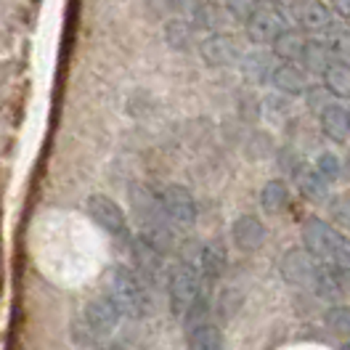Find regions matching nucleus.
<instances>
[{
  "label": "nucleus",
  "mask_w": 350,
  "mask_h": 350,
  "mask_svg": "<svg viewBox=\"0 0 350 350\" xmlns=\"http://www.w3.org/2000/svg\"><path fill=\"white\" fill-rule=\"evenodd\" d=\"M282 276H284L286 284L300 286V289H308L324 300H337L345 289L340 284V276L332 265H324L321 260H316L308 250H300V247H292L286 250L284 258H282Z\"/></svg>",
  "instance_id": "nucleus-1"
},
{
  "label": "nucleus",
  "mask_w": 350,
  "mask_h": 350,
  "mask_svg": "<svg viewBox=\"0 0 350 350\" xmlns=\"http://www.w3.org/2000/svg\"><path fill=\"white\" fill-rule=\"evenodd\" d=\"M104 295L128 319H144L152 310L144 282L138 279L135 271L125 268V265H111L104 273Z\"/></svg>",
  "instance_id": "nucleus-2"
},
{
  "label": "nucleus",
  "mask_w": 350,
  "mask_h": 350,
  "mask_svg": "<svg viewBox=\"0 0 350 350\" xmlns=\"http://www.w3.org/2000/svg\"><path fill=\"white\" fill-rule=\"evenodd\" d=\"M303 244L306 250L332 268H350V239L340 234L334 226L321 218H308L303 223Z\"/></svg>",
  "instance_id": "nucleus-3"
},
{
  "label": "nucleus",
  "mask_w": 350,
  "mask_h": 350,
  "mask_svg": "<svg viewBox=\"0 0 350 350\" xmlns=\"http://www.w3.org/2000/svg\"><path fill=\"white\" fill-rule=\"evenodd\" d=\"M122 319V313L114 308L107 295H98L93 297L85 306V310L75 319V327H72V334H75V342L83 348H96L101 345L104 340H109V334L117 329Z\"/></svg>",
  "instance_id": "nucleus-4"
},
{
  "label": "nucleus",
  "mask_w": 350,
  "mask_h": 350,
  "mask_svg": "<svg viewBox=\"0 0 350 350\" xmlns=\"http://www.w3.org/2000/svg\"><path fill=\"white\" fill-rule=\"evenodd\" d=\"M199 297H202V273L197 265L189 260L173 265L167 279V300H170L173 316L183 319Z\"/></svg>",
  "instance_id": "nucleus-5"
},
{
  "label": "nucleus",
  "mask_w": 350,
  "mask_h": 350,
  "mask_svg": "<svg viewBox=\"0 0 350 350\" xmlns=\"http://www.w3.org/2000/svg\"><path fill=\"white\" fill-rule=\"evenodd\" d=\"M131 252H133V262H135V273L141 282L152 286H167V265H165V252L154 244L152 239H146L144 234L135 237L131 244Z\"/></svg>",
  "instance_id": "nucleus-6"
},
{
  "label": "nucleus",
  "mask_w": 350,
  "mask_h": 350,
  "mask_svg": "<svg viewBox=\"0 0 350 350\" xmlns=\"http://www.w3.org/2000/svg\"><path fill=\"white\" fill-rule=\"evenodd\" d=\"M284 29H289L284 14L273 3H258V8L244 19V32L255 45L273 43Z\"/></svg>",
  "instance_id": "nucleus-7"
},
{
  "label": "nucleus",
  "mask_w": 350,
  "mask_h": 350,
  "mask_svg": "<svg viewBox=\"0 0 350 350\" xmlns=\"http://www.w3.org/2000/svg\"><path fill=\"white\" fill-rule=\"evenodd\" d=\"M159 202H162V210L175 228H191L197 223V202L186 186H180V183L165 186L159 191Z\"/></svg>",
  "instance_id": "nucleus-8"
},
{
  "label": "nucleus",
  "mask_w": 350,
  "mask_h": 350,
  "mask_svg": "<svg viewBox=\"0 0 350 350\" xmlns=\"http://www.w3.org/2000/svg\"><path fill=\"white\" fill-rule=\"evenodd\" d=\"M88 213H90V218L96 220L107 234H111V237H125L128 220H125L122 207L111 197H107V194H90L88 197Z\"/></svg>",
  "instance_id": "nucleus-9"
},
{
  "label": "nucleus",
  "mask_w": 350,
  "mask_h": 350,
  "mask_svg": "<svg viewBox=\"0 0 350 350\" xmlns=\"http://www.w3.org/2000/svg\"><path fill=\"white\" fill-rule=\"evenodd\" d=\"M199 53L202 59L210 66H231L241 62V48L237 43L234 35L228 32H215V35H207L202 45H199Z\"/></svg>",
  "instance_id": "nucleus-10"
},
{
  "label": "nucleus",
  "mask_w": 350,
  "mask_h": 350,
  "mask_svg": "<svg viewBox=\"0 0 350 350\" xmlns=\"http://www.w3.org/2000/svg\"><path fill=\"white\" fill-rule=\"evenodd\" d=\"M231 239L241 252H255L265 244V226L258 215H241L231 226Z\"/></svg>",
  "instance_id": "nucleus-11"
},
{
  "label": "nucleus",
  "mask_w": 350,
  "mask_h": 350,
  "mask_svg": "<svg viewBox=\"0 0 350 350\" xmlns=\"http://www.w3.org/2000/svg\"><path fill=\"white\" fill-rule=\"evenodd\" d=\"M295 19L300 24V29H306V32H327V27L334 22L332 11L321 0H300L295 5Z\"/></svg>",
  "instance_id": "nucleus-12"
},
{
  "label": "nucleus",
  "mask_w": 350,
  "mask_h": 350,
  "mask_svg": "<svg viewBox=\"0 0 350 350\" xmlns=\"http://www.w3.org/2000/svg\"><path fill=\"white\" fill-rule=\"evenodd\" d=\"M271 83L276 90H282L286 96H300V93H306L308 90V77H306V69L297 64H292V62H284V64H279L273 69V75H271Z\"/></svg>",
  "instance_id": "nucleus-13"
},
{
  "label": "nucleus",
  "mask_w": 350,
  "mask_h": 350,
  "mask_svg": "<svg viewBox=\"0 0 350 350\" xmlns=\"http://www.w3.org/2000/svg\"><path fill=\"white\" fill-rule=\"evenodd\" d=\"M191 19H194V27L207 29L210 35H215V32H223L226 24L231 22L234 16H231V11H228L226 5H220V3H215V0H204L197 11H194Z\"/></svg>",
  "instance_id": "nucleus-14"
},
{
  "label": "nucleus",
  "mask_w": 350,
  "mask_h": 350,
  "mask_svg": "<svg viewBox=\"0 0 350 350\" xmlns=\"http://www.w3.org/2000/svg\"><path fill=\"white\" fill-rule=\"evenodd\" d=\"M321 43L329 48V53L334 56V62H345L350 59V22L348 19H337L327 27V32H321Z\"/></svg>",
  "instance_id": "nucleus-15"
},
{
  "label": "nucleus",
  "mask_w": 350,
  "mask_h": 350,
  "mask_svg": "<svg viewBox=\"0 0 350 350\" xmlns=\"http://www.w3.org/2000/svg\"><path fill=\"white\" fill-rule=\"evenodd\" d=\"M321 133L334 144H345L350 138L348 111L342 109L340 104H332V107L321 111Z\"/></svg>",
  "instance_id": "nucleus-16"
},
{
  "label": "nucleus",
  "mask_w": 350,
  "mask_h": 350,
  "mask_svg": "<svg viewBox=\"0 0 350 350\" xmlns=\"http://www.w3.org/2000/svg\"><path fill=\"white\" fill-rule=\"evenodd\" d=\"M197 268L202 273V279H207V282H215V279L223 276V271H226V250H223L220 241H210V244L202 247Z\"/></svg>",
  "instance_id": "nucleus-17"
},
{
  "label": "nucleus",
  "mask_w": 350,
  "mask_h": 350,
  "mask_svg": "<svg viewBox=\"0 0 350 350\" xmlns=\"http://www.w3.org/2000/svg\"><path fill=\"white\" fill-rule=\"evenodd\" d=\"M241 72L250 83H271V75H273V56L265 53V51H255L250 56H241Z\"/></svg>",
  "instance_id": "nucleus-18"
},
{
  "label": "nucleus",
  "mask_w": 350,
  "mask_h": 350,
  "mask_svg": "<svg viewBox=\"0 0 350 350\" xmlns=\"http://www.w3.org/2000/svg\"><path fill=\"white\" fill-rule=\"evenodd\" d=\"M295 183H297V189L303 191V197L313 199V202H321V199L327 197V180L319 175L316 167H310V165H300L297 170H295Z\"/></svg>",
  "instance_id": "nucleus-19"
},
{
  "label": "nucleus",
  "mask_w": 350,
  "mask_h": 350,
  "mask_svg": "<svg viewBox=\"0 0 350 350\" xmlns=\"http://www.w3.org/2000/svg\"><path fill=\"white\" fill-rule=\"evenodd\" d=\"M306 43H308V38L303 32H297V29H284L271 45H273V56H279V59H284V62H300V56H303V51H306Z\"/></svg>",
  "instance_id": "nucleus-20"
},
{
  "label": "nucleus",
  "mask_w": 350,
  "mask_h": 350,
  "mask_svg": "<svg viewBox=\"0 0 350 350\" xmlns=\"http://www.w3.org/2000/svg\"><path fill=\"white\" fill-rule=\"evenodd\" d=\"M321 77H324V88H327L334 98H350V64L348 62H332Z\"/></svg>",
  "instance_id": "nucleus-21"
},
{
  "label": "nucleus",
  "mask_w": 350,
  "mask_h": 350,
  "mask_svg": "<svg viewBox=\"0 0 350 350\" xmlns=\"http://www.w3.org/2000/svg\"><path fill=\"white\" fill-rule=\"evenodd\" d=\"M186 345L189 350H220L223 348V332L207 321L202 327L186 332Z\"/></svg>",
  "instance_id": "nucleus-22"
},
{
  "label": "nucleus",
  "mask_w": 350,
  "mask_h": 350,
  "mask_svg": "<svg viewBox=\"0 0 350 350\" xmlns=\"http://www.w3.org/2000/svg\"><path fill=\"white\" fill-rule=\"evenodd\" d=\"M334 62V56L329 53V48L321 40H308L306 43V51H303V56H300V64L306 72H313V75H324L327 72V66Z\"/></svg>",
  "instance_id": "nucleus-23"
},
{
  "label": "nucleus",
  "mask_w": 350,
  "mask_h": 350,
  "mask_svg": "<svg viewBox=\"0 0 350 350\" xmlns=\"http://www.w3.org/2000/svg\"><path fill=\"white\" fill-rule=\"evenodd\" d=\"M286 202H289V189H286L284 180H268L265 186H262V194H260V204L265 213H271V215H276V213H282L286 207Z\"/></svg>",
  "instance_id": "nucleus-24"
},
{
  "label": "nucleus",
  "mask_w": 350,
  "mask_h": 350,
  "mask_svg": "<svg viewBox=\"0 0 350 350\" xmlns=\"http://www.w3.org/2000/svg\"><path fill=\"white\" fill-rule=\"evenodd\" d=\"M165 40L175 51H189L191 40H194V24H189L186 19H173L165 27Z\"/></svg>",
  "instance_id": "nucleus-25"
},
{
  "label": "nucleus",
  "mask_w": 350,
  "mask_h": 350,
  "mask_svg": "<svg viewBox=\"0 0 350 350\" xmlns=\"http://www.w3.org/2000/svg\"><path fill=\"white\" fill-rule=\"evenodd\" d=\"M327 327L340 334V337H350V308L348 306H334L327 310Z\"/></svg>",
  "instance_id": "nucleus-26"
},
{
  "label": "nucleus",
  "mask_w": 350,
  "mask_h": 350,
  "mask_svg": "<svg viewBox=\"0 0 350 350\" xmlns=\"http://www.w3.org/2000/svg\"><path fill=\"white\" fill-rule=\"evenodd\" d=\"M316 170H319V175L324 178V180H337L340 178V173H342V165H340V159L334 157V154L324 152L319 159H316Z\"/></svg>",
  "instance_id": "nucleus-27"
},
{
  "label": "nucleus",
  "mask_w": 350,
  "mask_h": 350,
  "mask_svg": "<svg viewBox=\"0 0 350 350\" xmlns=\"http://www.w3.org/2000/svg\"><path fill=\"white\" fill-rule=\"evenodd\" d=\"M306 96H308V107H310L313 111H319V114L327 109V107H332V98H334V96H332V93H329L324 85L308 88Z\"/></svg>",
  "instance_id": "nucleus-28"
},
{
  "label": "nucleus",
  "mask_w": 350,
  "mask_h": 350,
  "mask_svg": "<svg viewBox=\"0 0 350 350\" xmlns=\"http://www.w3.org/2000/svg\"><path fill=\"white\" fill-rule=\"evenodd\" d=\"M202 3L204 0H173V8L180 11V14H186V16H194V11H197Z\"/></svg>",
  "instance_id": "nucleus-29"
},
{
  "label": "nucleus",
  "mask_w": 350,
  "mask_h": 350,
  "mask_svg": "<svg viewBox=\"0 0 350 350\" xmlns=\"http://www.w3.org/2000/svg\"><path fill=\"white\" fill-rule=\"evenodd\" d=\"M332 5H334V11H337V16L350 19V0H332Z\"/></svg>",
  "instance_id": "nucleus-30"
},
{
  "label": "nucleus",
  "mask_w": 350,
  "mask_h": 350,
  "mask_svg": "<svg viewBox=\"0 0 350 350\" xmlns=\"http://www.w3.org/2000/svg\"><path fill=\"white\" fill-rule=\"evenodd\" d=\"M342 210H345V213H342V223H345V228L350 231V204H345Z\"/></svg>",
  "instance_id": "nucleus-31"
},
{
  "label": "nucleus",
  "mask_w": 350,
  "mask_h": 350,
  "mask_svg": "<svg viewBox=\"0 0 350 350\" xmlns=\"http://www.w3.org/2000/svg\"><path fill=\"white\" fill-rule=\"evenodd\" d=\"M273 5H279V3H295V0H271Z\"/></svg>",
  "instance_id": "nucleus-32"
},
{
  "label": "nucleus",
  "mask_w": 350,
  "mask_h": 350,
  "mask_svg": "<svg viewBox=\"0 0 350 350\" xmlns=\"http://www.w3.org/2000/svg\"><path fill=\"white\" fill-rule=\"evenodd\" d=\"M342 350H350V342H348V345H345V348H342Z\"/></svg>",
  "instance_id": "nucleus-33"
},
{
  "label": "nucleus",
  "mask_w": 350,
  "mask_h": 350,
  "mask_svg": "<svg viewBox=\"0 0 350 350\" xmlns=\"http://www.w3.org/2000/svg\"><path fill=\"white\" fill-rule=\"evenodd\" d=\"M348 122H350V109H348Z\"/></svg>",
  "instance_id": "nucleus-34"
}]
</instances>
